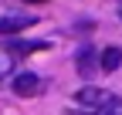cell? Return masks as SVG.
<instances>
[{
  "label": "cell",
  "mask_w": 122,
  "mask_h": 115,
  "mask_svg": "<svg viewBox=\"0 0 122 115\" xmlns=\"http://www.w3.org/2000/svg\"><path fill=\"white\" fill-rule=\"evenodd\" d=\"M37 17H27V14H10V17H0V34H17L24 27H30Z\"/></svg>",
  "instance_id": "4"
},
{
  "label": "cell",
  "mask_w": 122,
  "mask_h": 115,
  "mask_svg": "<svg viewBox=\"0 0 122 115\" xmlns=\"http://www.w3.org/2000/svg\"><path fill=\"white\" fill-rule=\"evenodd\" d=\"M7 68H10V61H7V58H0V81H4V75H7Z\"/></svg>",
  "instance_id": "6"
},
{
  "label": "cell",
  "mask_w": 122,
  "mask_h": 115,
  "mask_svg": "<svg viewBox=\"0 0 122 115\" xmlns=\"http://www.w3.org/2000/svg\"><path fill=\"white\" fill-rule=\"evenodd\" d=\"M27 4H44V0H27Z\"/></svg>",
  "instance_id": "7"
},
{
  "label": "cell",
  "mask_w": 122,
  "mask_h": 115,
  "mask_svg": "<svg viewBox=\"0 0 122 115\" xmlns=\"http://www.w3.org/2000/svg\"><path fill=\"white\" fill-rule=\"evenodd\" d=\"M75 102L85 105V108H92V112H102V115H112V112L122 108L119 98H115L112 91L98 88V85H85V88H78V91H75Z\"/></svg>",
  "instance_id": "1"
},
{
  "label": "cell",
  "mask_w": 122,
  "mask_h": 115,
  "mask_svg": "<svg viewBox=\"0 0 122 115\" xmlns=\"http://www.w3.org/2000/svg\"><path fill=\"white\" fill-rule=\"evenodd\" d=\"M14 91H17L20 98H30V95H37L41 91V78L34 75V71H20V75H14Z\"/></svg>",
  "instance_id": "2"
},
{
  "label": "cell",
  "mask_w": 122,
  "mask_h": 115,
  "mask_svg": "<svg viewBox=\"0 0 122 115\" xmlns=\"http://www.w3.org/2000/svg\"><path fill=\"white\" fill-rule=\"evenodd\" d=\"M75 68H78L81 78H92V75H95V48H92V44H81V48H78V54H75Z\"/></svg>",
  "instance_id": "3"
},
{
  "label": "cell",
  "mask_w": 122,
  "mask_h": 115,
  "mask_svg": "<svg viewBox=\"0 0 122 115\" xmlns=\"http://www.w3.org/2000/svg\"><path fill=\"white\" fill-rule=\"evenodd\" d=\"M119 64H122V48H105L102 61H98V71H115Z\"/></svg>",
  "instance_id": "5"
}]
</instances>
